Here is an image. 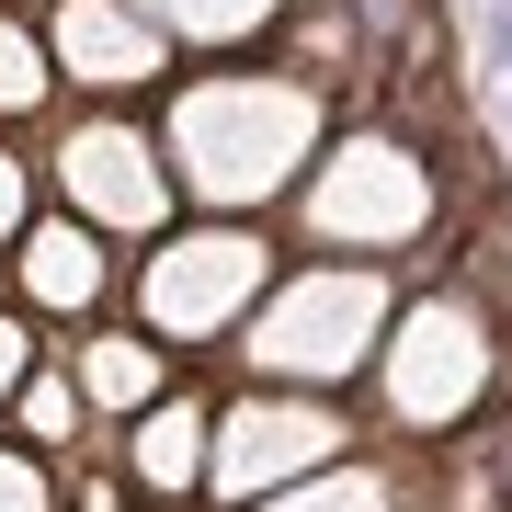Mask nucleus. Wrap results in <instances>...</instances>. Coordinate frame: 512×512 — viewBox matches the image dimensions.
<instances>
[{
    "label": "nucleus",
    "mask_w": 512,
    "mask_h": 512,
    "mask_svg": "<svg viewBox=\"0 0 512 512\" xmlns=\"http://www.w3.org/2000/svg\"><path fill=\"white\" fill-rule=\"evenodd\" d=\"M57 46H69V69H92V80H137V69H160V46H148V35H126L103 0H80Z\"/></svg>",
    "instance_id": "nucleus-1"
},
{
    "label": "nucleus",
    "mask_w": 512,
    "mask_h": 512,
    "mask_svg": "<svg viewBox=\"0 0 512 512\" xmlns=\"http://www.w3.org/2000/svg\"><path fill=\"white\" fill-rule=\"evenodd\" d=\"M285 456H319V421H296V410H239L228 478H251V467H285Z\"/></svg>",
    "instance_id": "nucleus-2"
},
{
    "label": "nucleus",
    "mask_w": 512,
    "mask_h": 512,
    "mask_svg": "<svg viewBox=\"0 0 512 512\" xmlns=\"http://www.w3.org/2000/svg\"><path fill=\"white\" fill-rule=\"evenodd\" d=\"M35 285H46V296H92V285H103L92 239H80V228H46V239H35Z\"/></svg>",
    "instance_id": "nucleus-3"
},
{
    "label": "nucleus",
    "mask_w": 512,
    "mask_h": 512,
    "mask_svg": "<svg viewBox=\"0 0 512 512\" xmlns=\"http://www.w3.org/2000/svg\"><path fill=\"white\" fill-rule=\"evenodd\" d=\"M183 433H205V421H194V410H160V421L137 433V467H148V478H183V467H194V444H183Z\"/></svg>",
    "instance_id": "nucleus-4"
},
{
    "label": "nucleus",
    "mask_w": 512,
    "mask_h": 512,
    "mask_svg": "<svg viewBox=\"0 0 512 512\" xmlns=\"http://www.w3.org/2000/svg\"><path fill=\"white\" fill-rule=\"evenodd\" d=\"M80 376H92L103 399H126V387H148V353L137 342H103V353H80Z\"/></svg>",
    "instance_id": "nucleus-5"
},
{
    "label": "nucleus",
    "mask_w": 512,
    "mask_h": 512,
    "mask_svg": "<svg viewBox=\"0 0 512 512\" xmlns=\"http://www.w3.org/2000/svg\"><path fill=\"white\" fill-rule=\"evenodd\" d=\"M23 421H35V444H69V387H57V376H46V387H35V399H23Z\"/></svg>",
    "instance_id": "nucleus-6"
},
{
    "label": "nucleus",
    "mask_w": 512,
    "mask_h": 512,
    "mask_svg": "<svg viewBox=\"0 0 512 512\" xmlns=\"http://www.w3.org/2000/svg\"><path fill=\"white\" fill-rule=\"evenodd\" d=\"M0 103H35V57H23V35H0Z\"/></svg>",
    "instance_id": "nucleus-7"
},
{
    "label": "nucleus",
    "mask_w": 512,
    "mask_h": 512,
    "mask_svg": "<svg viewBox=\"0 0 512 512\" xmlns=\"http://www.w3.org/2000/svg\"><path fill=\"white\" fill-rule=\"evenodd\" d=\"M490 57L512 69V0H490Z\"/></svg>",
    "instance_id": "nucleus-8"
},
{
    "label": "nucleus",
    "mask_w": 512,
    "mask_h": 512,
    "mask_svg": "<svg viewBox=\"0 0 512 512\" xmlns=\"http://www.w3.org/2000/svg\"><path fill=\"white\" fill-rule=\"evenodd\" d=\"M12 376H23V330L0 319V387H12Z\"/></svg>",
    "instance_id": "nucleus-9"
},
{
    "label": "nucleus",
    "mask_w": 512,
    "mask_h": 512,
    "mask_svg": "<svg viewBox=\"0 0 512 512\" xmlns=\"http://www.w3.org/2000/svg\"><path fill=\"white\" fill-rule=\"evenodd\" d=\"M0 512H35V490H23V467H0Z\"/></svg>",
    "instance_id": "nucleus-10"
},
{
    "label": "nucleus",
    "mask_w": 512,
    "mask_h": 512,
    "mask_svg": "<svg viewBox=\"0 0 512 512\" xmlns=\"http://www.w3.org/2000/svg\"><path fill=\"white\" fill-rule=\"evenodd\" d=\"M12 205H23V183H12V160H0V228H12Z\"/></svg>",
    "instance_id": "nucleus-11"
}]
</instances>
